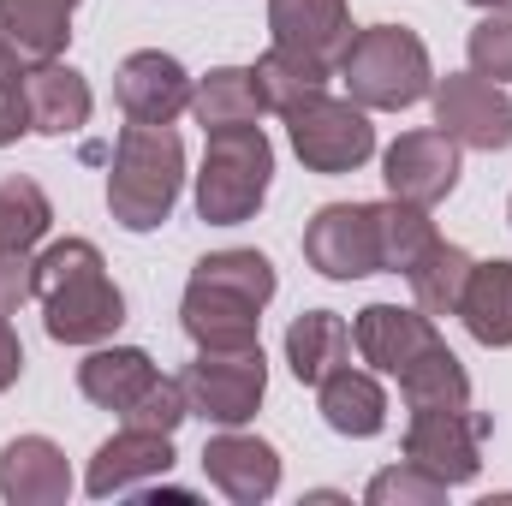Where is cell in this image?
<instances>
[{"label":"cell","mask_w":512,"mask_h":506,"mask_svg":"<svg viewBox=\"0 0 512 506\" xmlns=\"http://www.w3.org/2000/svg\"><path fill=\"white\" fill-rule=\"evenodd\" d=\"M36 304L48 340L60 346H102L126 322V292L90 239H60L36 256Z\"/></svg>","instance_id":"obj_1"},{"label":"cell","mask_w":512,"mask_h":506,"mask_svg":"<svg viewBox=\"0 0 512 506\" xmlns=\"http://www.w3.org/2000/svg\"><path fill=\"white\" fill-rule=\"evenodd\" d=\"M274 292L280 280L262 251H209L185 280L179 322L197 346H256V328Z\"/></svg>","instance_id":"obj_2"},{"label":"cell","mask_w":512,"mask_h":506,"mask_svg":"<svg viewBox=\"0 0 512 506\" xmlns=\"http://www.w3.org/2000/svg\"><path fill=\"white\" fill-rule=\"evenodd\" d=\"M185 185V143L173 126H137L131 120L114 143V173H108V209L126 233L167 227L173 203Z\"/></svg>","instance_id":"obj_3"},{"label":"cell","mask_w":512,"mask_h":506,"mask_svg":"<svg viewBox=\"0 0 512 506\" xmlns=\"http://www.w3.org/2000/svg\"><path fill=\"white\" fill-rule=\"evenodd\" d=\"M340 84L358 108L399 114V108H417L435 90V66H429V48H423L417 30L370 24V30H352V42L340 54Z\"/></svg>","instance_id":"obj_4"},{"label":"cell","mask_w":512,"mask_h":506,"mask_svg":"<svg viewBox=\"0 0 512 506\" xmlns=\"http://www.w3.org/2000/svg\"><path fill=\"white\" fill-rule=\"evenodd\" d=\"M268 179H274V143L262 137V126L209 131L203 173H197V215L209 227L251 221L268 197Z\"/></svg>","instance_id":"obj_5"},{"label":"cell","mask_w":512,"mask_h":506,"mask_svg":"<svg viewBox=\"0 0 512 506\" xmlns=\"http://www.w3.org/2000/svg\"><path fill=\"white\" fill-rule=\"evenodd\" d=\"M286 137H292V155L310 167V173H358L370 155H376V126H370V108H358L352 96H328V90H304L298 102L280 108Z\"/></svg>","instance_id":"obj_6"},{"label":"cell","mask_w":512,"mask_h":506,"mask_svg":"<svg viewBox=\"0 0 512 506\" xmlns=\"http://www.w3.org/2000/svg\"><path fill=\"white\" fill-rule=\"evenodd\" d=\"M268 393V358H262V340L256 346H197L191 370H185V399L197 417L221 423V429H239L251 423L256 405Z\"/></svg>","instance_id":"obj_7"},{"label":"cell","mask_w":512,"mask_h":506,"mask_svg":"<svg viewBox=\"0 0 512 506\" xmlns=\"http://www.w3.org/2000/svg\"><path fill=\"white\" fill-rule=\"evenodd\" d=\"M495 417L489 411H411L405 423V459L429 477H441L447 489L471 483L483 471V441H489Z\"/></svg>","instance_id":"obj_8"},{"label":"cell","mask_w":512,"mask_h":506,"mask_svg":"<svg viewBox=\"0 0 512 506\" xmlns=\"http://www.w3.org/2000/svg\"><path fill=\"white\" fill-rule=\"evenodd\" d=\"M268 36V48H280L316 84H328L352 42V12L346 0H268Z\"/></svg>","instance_id":"obj_9"},{"label":"cell","mask_w":512,"mask_h":506,"mask_svg":"<svg viewBox=\"0 0 512 506\" xmlns=\"http://www.w3.org/2000/svg\"><path fill=\"white\" fill-rule=\"evenodd\" d=\"M304 262L328 280L382 274V215L376 203H328L304 227Z\"/></svg>","instance_id":"obj_10"},{"label":"cell","mask_w":512,"mask_h":506,"mask_svg":"<svg viewBox=\"0 0 512 506\" xmlns=\"http://www.w3.org/2000/svg\"><path fill=\"white\" fill-rule=\"evenodd\" d=\"M435 126L459 149H512V96L477 72H447L435 90Z\"/></svg>","instance_id":"obj_11"},{"label":"cell","mask_w":512,"mask_h":506,"mask_svg":"<svg viewBox=\"0 0 512 506\" xmlns=\"http://www.w3.org/2000/svg\"><path fill=\"white\" fill-rule=\"evenodd\" d=\"M387 197L411 203V209H435L441 197H453L459 185V143L447 131H405L399 143H387L382 155Z\"/></svg>","instance_id":"obj_12"},{"label":"cell","mask_w":512,"mask_h":506,"mask_svg":"<svg viewBox=\"0 0 512 506\" xmlns=\"http://www.w3.org/2000/svg\"><path fill=\"white\" fill-rule=\"evenodd\" d=\"M114 102H120V114L137 120V126H173L191 108V78H185V66L173 54L137 48V54L120 60V72H114Z\"/></svg>","instance_id":"obj_13"},{"label":"cell","mask_w":512,"mask_h":506,"mask_svg":"<svg viewBox=\"0 0 512 506\" xmlns=\"http://www.w3.org/2000/svg\"><path fill=\"white\" fill-rule=\"evenodd\" d=\"M173 471V435H161V429H120L114 441H102L96 447V459H90V471H84V489L96 495V501H108V495H131V489H143V483H155V477H167Z\"/></svg>","instance_id":"obj_14"},{"label":"cell","mask_w":512,"mask_h":506,"mask_svg":"<svg viewBox=\"0 0 512 506\" xmlns=\"http://www.w3.org/2000/svg\"><path fill=\"white\" fill-rule=\"evenodd\" d=\"M435 340H441V334H435V316L399 310V304H364L358 322H352V346H358L364 364L382 370V376H399L405 364H417Z\"/></svg>","instance_id":"obj_15"},{"label":"cell","mask_w":512,"mask_h":506,"mask_svg":"<svg viewBox=\"0 0 512 506\" xmlns=\"http://www.w3.org/2000/svg\"><path fill=\"white\" fill-rule=\"evenodd\" d=\"M203 477L239 506H262L274 489H280V453L256 435H239V429H221L209 447H203Z\"/></svg>","instance_id":"obj_16"},{"label":"cell","mask_w":512,"mask_h":506,"mask_svg":"<svg viewBox=\"0 0 512 506\" xmlns=\"http://www.w3.org/2000/svg\"><path fill=\"white\" fill-rule=\"evenodd\" d=\"M72 465L48 435H18L0 447V501L6 506H66Z\"/></svg>","instance_id":"obj_17"},{"label":"cell","mask_w":512,"mask_h":506,"mask_svg":"<svg viewBox=\"0 0 512 506\" xmlns=\"http://www.w3.org/2000/svg\"><path fill=\"white\" fill-rule=\"evenodd\" d=\"M24 108H30V131H42V137H72L78 126H90L96 96H90L84 72H72V66L54 54V60H36V66L24 72Z\"/></svg>","instance_id":"obj_18"},{"label":"cell","mask_w":512,"mask_h":506,"mask_svg":"<svg viewBox=\"0 0 512 506\" xmlns=\"http://www.w3.org/2000/svg\"><path fill=\"white\" fill-rule=\"evenodd\" d=\"M316 405H322V423L334 429V435H346V441H370V435H382L387 429V393L376 376H364V370H334V376L316 387Z\"/></svg>","instance_id":"obj_19"},{"label":"cell","mask_w":512,"mask_h":506,"mask_svg":"<svg viewBox=\"0 0 512 506\" xmlns=\"http://www.w3.org/2000/svg\"><path fill=\"white\" fill-rule=\"evenodd\" d=\"M155 376H161V370H155V358H149L143 346H96V352L78 364L84 399L102 405V411H120V417L137 405V393H143Z\"/></svg>","instance_id":"obj_20"},{"label":"cell","mask_w":512,"mask_h":506,"mask_svg":"<svg viewBox=\"0 0 512 506\" xmlns=\"http://www.w3.org/2000/svg\"><path fill=\"white\" fill-rule=\"evenodd\" d=\"M453 316L471 328V340H477V346H489V352L512 346V262H507V256H495V262H477V268H471L465 298H459V310H453Z\"/></svg>","instance_id":"obj_21"},{"label":"cell","mask_w":512,"mask_h":506,"mask_svg":"<svg viewBox=\"0 0 512 506\" xmlns=\"http://www.w3.org/2000/svg\"><path fill=\"white\" fill-rule=\"evenodd\" d=\"M268 108L262 84H256V66H221L209 78L191 84V114L203 131H233V126H256Z\"/></svg>","instance_id":"obj_22"},{"label":"cell","mask_w":512,"mask_h":506,"mask_svg":"<svg viewBox=\"0 0 512 506\" xmlns=\"http://www.w3.org/2000/svg\"><path fill=\"white\" fill-rule=\"evenodd\" d=\"M346 358H352V328L334 310H304L286 328V364L304 387H322L334 370H346Z\"/></svg>","instance_id":"obj_23"},{"label":"cell","mask_w":512,"mask_h":506,"mask_svg":"<svg viewBox=\"0 0 512 506\" xmlns=\"http://www.w3.org/2000/svg\"><path fill=\"white\" fill-rule=\"evenodd\" d=\"M393 381H399V393H405L411 411H465L471 405V376L447 352V340H435L417 364H405Z\"/></svg>","instance_id":"obj_24"},{"label":"cell","mask_w":512,"mask_h":506,"mask_svg":"<svg viewBox=\"0 0 512 506\" xmlns=\"http://www.w3.org/2000/svg\"><path fill=\"white\" fill-rule=\"evenodd\" d=\"M72 12L78 0H0V30L30 60H54L72 42Z\"/></svg>","instance_id":"obj_25"},{"label":"cell","mask_w":512,"mask_h":506,"mask_svg":"<svg viewBox=\"0 0 512 506\" xmlns=\"http://www.w3.org/2000/svg\"><path fill=\"white\" fill-rule=\"evenodd\" d=\"M54 227V203L36 179H0V256H36Z\"/></svg>","instance_id":"obj_26"},{"label":"cell","mask_w":512,"mask_h":506,"mask_svg":"<svg viewBox=\"0 0 512 506\" xmlns=\"http://www.w3.org/2000/svg\"><path fill=\"white\" fill-rule=\"evenodd\" d=\"M471 268H477V256L459 251V245H435V251L423 256L405 280H411V298H417V310L423 316H453L459 310V298H465V280H471Z\"/></svg>","instance_id":"obj_27"},{"label":"cell","mask_w":512,"mask_h":506,"mask_svg":"<svg viewBox=\"0 0 512 506\" xmlns=\"http://www.w3.org/2000/svg\"><path fill=\"white\" fill-rule=\"evenodd\" d=\"M376 215H382V274H411L423 256L441 245L429 209H411V203L387 197V203H376Z\"/></svg>","instance_id":"obj_28"},{"label":"cell","mask_w":512,"mask_h":506,"mask_svg":"<svg viewBox=\"0 0 512 506\" xmlns=\"http://www.w3.org/2000/svg\"><path fill=\"white\" fill-rule=\"evenodd\" d=\"M364 501L370 506H441L447 501V483L429 477V471H417V465L405 459V465H393V471H376V477H370Z\"/></svg>","instance_id":"obj_29"},{"label":"cell","mask_w":512,"mask_h":506,"mask_svg":"<svg viewBox=\"0 0 512 506\" xmlns=\"http://www.w3.org/2000/svg\"><path fill=\"white\" fill-rule=\"evenodd\" d=\"M471 72L489 84H512V6H495L477 30H471Z\"/></svg>","instance_id":"obj_30"},{"label":"cell","mask_w":512,"mask_h":506,"mask_svg":"<svg viewBox=\"0 0 512 506\" xmlns=\"http://www.w3.org/2000/svg\"><path fill=\"white\" fill-rule=\"evenodd\" d=\"M191 417V399H185V376H155L143 393H137V405L126 411L131 429H161V435H173L179 423Z\"/></svg>","instance_id":"obj_31"},{"label":"cell","mask_w":512,"mask_h":506,"mask_svg":"<svg viewBox=\"0 0 512 506\" xmlns=\"http://www.w3.org/2000/svg\"><path fill=\"white\" fill-rule=\"evenodd\" d=\"M30 131V108H24V78L18 84H0V149L18 143Z\"/></svg>","instance_id":"obj_32"},{"label":"cell","mask_w":512,"mask_h":506,"mask_svg":"<svg viewBox=\"0 0 512 506\" xmlns=\"http://www.w3.org/2000/svg\"><path fill=\"white\" fill-rule=\"evenodd\" d=\"M18 376H24V346H18V334H12V322H6V310H0V393Z\"/></svg>","instance_id":"obj_33"},{"label":"cell","mask_w":512,"mask_h":506,"mask_svg":"<svg viewBox=\"0 0 512 506\" xmlns=\"http://www.w3.org/2000/svg\"><path fill=\"white\" fill-rule=\"evenodd\" d=\"M18 54H24V48H18V42H12V36L0 30V84H18V78H24V66H18Z\"/></svg>","instance_id":"obj_34"},{"label":"cell","mask_w":512,"mask_h":506,"mask_svg":"<svg viewBox=\"0 0 512 506\" xmlns=\"http://www.w3.org/2000/svg\"><path fill=\"white\" fill-rule=\"evenodd\" d=\"M471 6H483V12H495V6H512V0H471Z\"/></svg>","instance_id":"obj_35"},{"label":"cell","mask_w":512,"mask_h":506,"mask_svg":"<svg viewBox=\"0 0 512 506\" xmlns=\"http://www.w3.org/2000/svg\"><path fill=\"white\" fill-rule=\"evenodd\" d=\"M507 221H512V203H507Z\"/></svg>","instance_id":"obj_36"}]
</instances>
